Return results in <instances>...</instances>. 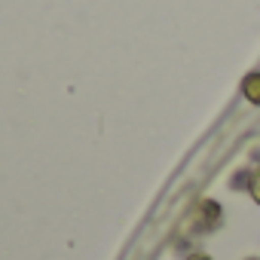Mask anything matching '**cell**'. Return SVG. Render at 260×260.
<instances>
[{"label": "cell", "instance_id": "obj_1", "mask_svg": "<svg viewBox=\"0 0 260 260\" xmlns=\"http://www.w3.org/2000/svg\"><path fill=\"white\" fill-rule=\"evenodd\" d=\"M242 95H245L251 104H260V74H248V77H245Z\"/></svg>", "mask_w": 260, "mask_h": 260}, {"label": "cell", "instance_id": "obj_2", "mask_svg": "<svg viewBox=\"0 0 260 260\" xmlns=\"http://www.w3.org/2000/svg\"><path fill=\"white\" fill-rule=\"evenodd\" d=\"M251 196H254V199L260 202V172H257V175L251 178Z\"/></svg>", "mask_w": 260, "mask_h": 260}, {"label": "cell", "instance_id": "obj_3", "mask_svg": "<svg viewBox=\"0 0 260 260\" xmlns=\"http://www.w3.org/2000/svg\"><path fill=\"white\" fill-rule=\"evenodd\" d=\"M190 260H211V257H205V254H193Z\"/></svg>", "mask_w": 260, "mask_h": 260}, {"label": "cell", "instance_id": "obj_4", "mask_svg": "<svg viewBox=\"0 0 260 260\" xmlns=\"http://www.w3.org/2000/svg\"><path fill=\"white\" fill-rule=\"evenodd\" d=\"M251 260H257V257H251Z\"/></svg>", "mask_w": 260, "mask_h": 260}]
</instances>
